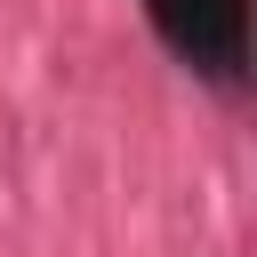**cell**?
Wrapping results in <instances>:
<instances>
[{"label": "cell", "instance_id": "obj_1", "mask_svg": "<svg viewBox=\"0 0 257 257\" xmlns=\"http://www.w3.org/2000/svg\"><path fill=\"white\" fill-rule=\"evenodd\" d=\"M145 16L209 88H249V0H145Z\"/></svg>", "mask_w": 257, "mask_h": 257}]
</instances>
